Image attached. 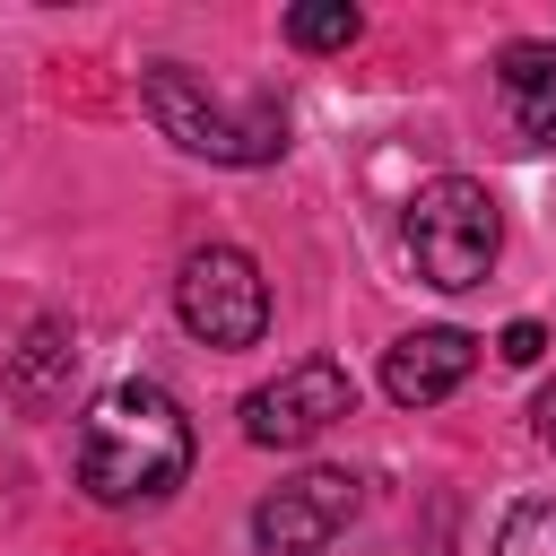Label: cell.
Returning a JSON list of instances; mask_svg holds the SVG:
<instances>
[{"label":"cell","instance_id":"cell-1","mask_svg":"<svg viewBox=\"0 0 556 556\" xmlns=\"http://www.w3.org/2000/svg\"><path fill=\"white\" fill-rule=\"evenodd\" d=\"M191 478V417L165 382H113L78 426V486L96 504H165Z\"/></svg>","mask_w":556,"mask_h":556},{"label":"cell","instance_id":"cell-2","mask_svg":"<svg viewBox=\"0 0 556 556\" xmlns=\"http://www.w3.org/2000/svg\"><path fill=\"white\" fill-rule=\"evenodd\" d=\"M139 104H148V122H156L174 148H191V156H208V165H269V156L287 148V113H278L269 96L226 104V96H208V78L182 70V61L139 70Z\"/></svg>","mask_w":556,"mask_h":556},{"label":"cell","instance_id":"cell-3","mask_svg":"<svg viewBox=\"0 0 556 556\" xmlns=\"http://www.w3.org/2000/svg\"><path fill=\"white\" fill-rule=\"evenodd\" d=\"M400 243L417 261L426 287L460 295V287H486L495 252H504V217H495V191L469 182V174H434L417 182V200L400 208Z\"/></svg>","mask_w":556,"mask_h":556},{"label":"cell","instance_id":"cell-4","mask_svg":"<svg viewBox=\"0 0 556 556\" xmlns=\"http://www.w3.org/2000/svg\"><path fill=\"white\" fill-rule=\"evenodd\" d=\"M174 313H182V330H191L200 348H252V339L269 330V278L252 269V252L208 243V252L182 261Z\"/></svg>","mask_w":556,"mask_h":556},{"label":"cell","instance_id":"cell-5","mask_svg":"<svg viewBox=\"0 0 556 556\" xmlns=\"http://www.w3.org/2000/svg\"><path fill=\"white\" fill-rule=\"evenodd\" d=\"M348 408H356L348 365L304 356V365H287L278 382H261V391L243 400V434H252V443H269V452H295V443H313L321 426H339Z\"/></svg>","mask_w":556,"mask_h":556},{"label":"cell","instance_id":"cell-6","mask_svg":"<svg viewBox=\"0 0 556 556\" xmlns=\"http://www.w3.org/2000/svg\"><path fill=\"white\" fill-rule=\"evenodd\" d=\"M356 478L348 469H304V478H287L278 495H261V513H252V539H261V556H321L348 521H356Z\"/></svg>","mask_w":556,"mask_h":556},{"label":"cell","instance_id":"cell-7","mask_svg":"<svg viewBox=\"0 0 556 556\" xmlns=\"http://www.w3.org/2000/svg\"><path fill=\"white\" fill-rule=\"evenodd\" d=\"M469 365H478V339L469 330H408L382 356V391L400 408H434V400H452L469 382Z\"/></svg>","mask_w":556,"mask_h":556},{"label":"cell","instance_id":"cell-8","mask_svg":"<svg viewBox=\"0 0 556 556\" xmlns=\"http://www.w3.org/2000/svg\"><path fill=\"white\" fill-rule=\"evenodd\" d=\"M495 96H504V122L521 148H556V43H504Z\"/></svg>","mask_w":556,"mask_h":556},{"label":"cell","instance_id":"cell-9","mask_svg":"<svg viewBox=\"0 0 556 556\" xmlns=\"http://www.w3.org/2000/svg\"><path fill=\"white\" fill-rule=\"evenodd\" d=\"M61 374H78V339H70L61 321H35V339H26V356L9 365V400H26V408H43Z\"/></svg>","mask_w":556,"mask_h":556},{"label":"cell","instance_id":"cell-10","mask_svg":"<svg viewBox=\"0 0 556 556\" xmlns=\"http://www.w3.org/2000/svg\"><path fill=\"white\" fill-rule=\"evenodd\" d=\"M356 9L348 0H304V9H287V43H304V52H348L356 43Z\"/></svg>","mask_w":556,"mask_h":556},{"label":"cell","instance_id":"cell-11","mask_svg":"<svg viewBox=\"0 0 556 556\" xmlns=\"http://www.w3.org/2000/svg\"><path fill=\"white\" fill-rule=\"evenodd\" d=\"M495 556H556V495L513 504V513H504V530H495Z\"/></svg>","mask_w":556,"mask_h":556},{"label":"cell","instance_id":"cell-12","mask_svg":"<svg viewBox=\"0 0 556 556\" xmlns=\"http://www.w3.org/2000/svg\"><path fill=\"white\" fill-rule=\"evenodd\" d=\"M495 356H504V365H539V356H547V330H539V321H504Z\"/></svg>","mask_w":556,"mask_h":556},{"label":"cell","instance_id":"cell-13","mask_svg":"<svg viewBox=\"0 0 556 556\" xmlns=\"http://www.w3.org/2000/svg\"><path fill=\"white\" fill-rule=\"evenodd\" d=\"M530 426H539V443H547V452H556V382H547V391H539V400H530Z\"/></svg>","mask_w":556,"mask_h":556}]
</instances>
